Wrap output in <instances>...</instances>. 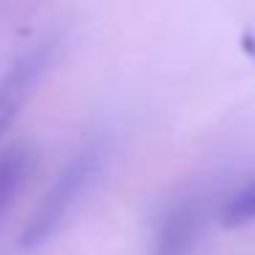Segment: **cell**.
<instances>
[{
	"label": "cell",
	"mask_w": 255,
	"mask_h": 255,
	"mask_svg": "<svg viewBox=\"0 0 255 255\" xmlns=\"http://www.w3.org/2000/svg\"><path fill=\"white\" fill-rule=\"evenodd\" d=\"M33 148L25 143H14L0 151V217L17 200L33 170Z\"/></svg>",
	"instance_id": "4"
},
{
	"label": "cell",
	"mask_w": 255,
	"mask_h": 255,
	"mask_svg": "<svg viewBox=\"0 0 255 255\" xmlns=\"http://www.w3.org/2000/svg\"><path fill=\"white\" fill-rule=\"evenodd\" d=\"M102 165H105V148L96 143L83 148L77 156L69 159V165L58 173V178L50 184L44 198L39 200V206L30 214V220L25 222L22 236H19L25 250L41 247V244L50 242L61 231V225L69 220V214L77 206V200L85 195L91 181L102 173Z\"/></svg>",
	"instance_id": "1"
},
{
	"label": "cell",
	"mask_w": 255,
	"mask_h": 255,
	"mask_svg": "<svg viewBox=\"0 0 255 255\" xmlns=\"http://www.w3.org/2000/svg\"><path fill=\"white\" fill-rule=\"evenodd\" d=\"M253 222H255V178L247 181L244 187H239L220 209V225L228 228V231L253 225Z\"/></svg>",
	"instance_id": "5"
},
{
	"label": "cell",
	"mask_w": 255,
	"mask_h": 255,
	"mask_svg": "<svg viewBox=\"0 0 255 255\" xmlns=\"http://www.w3.org/2000/svg\"><path fill=\"white\" fill-rule=\"evenodd\" d=\"M198 225L200 211L192 200H181V203L170 206L156 225L151 255H192Z\"/></svg>",
	"instance_id": "3"
},
{
	"label": "cell",
	"mask_w": 255,
	"mask_h": 255,
	"mask_svg": "<svg viewBox=\"0 0 255 255\" xmlns=\"http://www.w3.org/2000/svg\"><path fill=\"white\" fill-rule=\"evenodd\" d=\"M52 55H55V39L47 36V39L36 41L33 47H28L0 74V140L6 137V132L14 127L22 107L39 88L41 77L52 63Z\"/></svg>",
	"instance_id": "2"
}]
</instances>
